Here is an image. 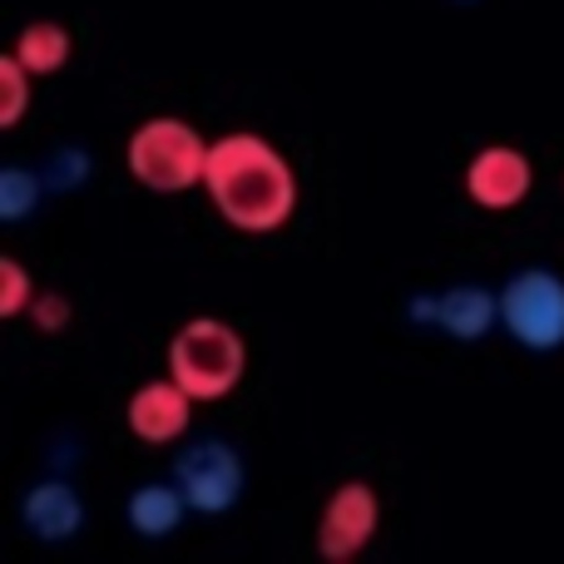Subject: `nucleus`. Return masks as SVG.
Listing matches in <instances>:
<instances>
[{
	"instance_id": "f257e3e1",
	"label": "nucleus",
	"mask_w": 564,
	"mask_h": 564,
	"mask_svg": "<svg viewBox=\"0 0 564 564\" xmlns=\"http://www.w3.org/2000/svg\"><path fill=\"white\" fill-rule=\"evenodd\" d=\"M204 194L234 234L268 238L292 224L302 184H297L292 159L268 134H258V129H228L208 149Z\"/></svg>"
},
{
	"instance_id": "f03ea898",
	"label": "nucleus",
	"mask_w": 564,
	"mask_h": 564,
	"mask_svg": "<svg viewBox=\"0 0 564 564\" xmlns=\"http://www.w3.org/2000/svg\"><path fill=\"white\" fill-rule=\"evenodd\" d=\"M208 149L214 139L198 124H188L184 115H149L129 129L124 169L149 194H188V188H204Z\"/></svg>"
},
{
	"instance_id": "7ed1b4c3",
	"label": "nucleus",
	"mask_w": 564,
	"mask_h": 564,
	"mask_svg": "<svg viewBox=\"0 0 564 564\" xmlns=\"http://www.w3.org/2000/svg\"><path fill=\"white\" fill-rule=\"evenodd\" d=\"M164 367L198 406L204 401H224L248 377V337L228 317H188L169 337Z\"/></svg>"
},
{
	"instance_id": "20e7f679",
	"label": "nucleus",
	"mask_w": 564,
	"mask_h": 564,
	"mask_svg": "<svg viewBox=\"0 0 564 564\" xmlns=\"http://www.w3.org/2000/svg\"><path fill=\"white\" fill-rule=\"evenodd\" d=\"M500 332L516 347L560 351L564 347V273L555 268H520L500 282Z\"/></svg>"
},
{
	"instance_id": "39448f33",
	"label": "nucleus",
	"mask_w": 564,
	"mask_h": 564,
	"mask_svg": "<svg viewBox=\"0 0 564 564\" xmlns=\"http://www.w3.org/2000/svg\"><path fill=\"white\" fill-rule=\"evenodd\" d=\"M169 476L178 480L188 510H194V516H208V520L238 510V500H243V490H248L243 456H238V446H228L224 436H194V441H184Z\"/></svg>"
},
{
	"instance_id": "423d86ee",
	"label": "nucleus",
	"mask_w": 564,
	"mask_h": 564,
	"mask_svg": "<svg viewBox=\"0 0 564 564\" xmlns=\"http://www.w3.org/2000/svg\"><path fill=\"white\" fill-rule=\"evenodd\" d=\"M381 530V496L371 480H337L327 490L317 510V530H312V545L327 564H351L357 555H367L371 540Z\"/></svg>"
},
{
	"instance_id": "0eeeda50",
	"label": "nucleus",
	"mask_w": 564,
	"mask_h": 564,
	"mask_svg": "<svg viewBox=\"0 0 564 564\" xmlns=\"http://www.w3.org/2000/svg\"><path fill=\"white\" fill-rule=\"evenodd\" d=\"M460 188H466V198L480 214H516L535 194V164L516 144H486L466 159Z\"/></svg>"
},
{
	"instance_id": "6e6552de",
	"label": "nucleus",
	"mask_w": 564,
	"mask_h": 564,
	"mask_svg": "<svg viewBox=\"0 0 564 564\" xmlns=\"http://www.w3.org/2000/svg\"><path fill=\"white\" fill-rule=\"evenodd\" d=\"M194 406L198 401L178 387L174 377H154V381H139L124 401V426L139 446H184L194 436Z\"/></svg>"
},
{
	"instance_id": "1a4fd4ad",
	"label": "nucleus",
	"mask_w": 564,
	"mask_h": 564,
	"mask_svg": "<svg viewBox=\"0 0 564 564\" xmlns=\"http://www.w3.org/2000/svg\"><path fill=\"white\" fill-rule=\"evenodd\" d=\"M85 520H89L85 500H79V490L69 486L65 476H45L20 496V525H25V535L40 540V545H65V540H75L79 530H85Z\"/></svg>"
},
{
	"instance_id": "9d476101",
	"label": "nucleus",
	"mask_w": 564,
	"mask_h": 564,
	"mask_svg": "<svg viewBox=\"0 0 564 564\" xmlns=\"http://www.w3.org/2000/svg\"><path fill=\"white\" fill-rule=\"evenodd\" d=\"M500 327V292L480 282H451L436 292V332L451 341H486Z\"/></svg>"
},
{
	"instance_id": "9b49d317",
	"label": "nucleus",
	"mask_w": 564,
	"mask_h": 564,
	"mask_svg": "<svg viewBox=\"0 0 564 564\" xmlns=\"http://www.w3.org/2000/svg\"><path fill=\"white\" fill-rule=\"evenodd\" d=\"M194 516L188 510V500H184V490H178V480L169 476V480H144V486H134L129 490V500H124V520H129V530H134L139 540H169V535H178V525Z\"/></svg>"
},
{
	"instance_id": "f8f14e48",
	"label": "nucleus",
	"mask_w": 564,
	"mask_h": 564,
	"mask_svg": "<svg viewBox=\"0 0 564 564\" xmlns=\"http://www.w3.org/2000/svg\"><path fill=\"white\" fill-rule=\"evenodd\" d=\"M10 55H15L35 79H45V75H59V69L69 65L75 35H69L59 20H30V25H20V35L10 40Z\"/></svg>"
},
{
	"instance_id": "ddd939ff",
	"label": "nucleus",
	"mask_w": 564,
	"mask_h": 564,
	"mask_svg": "<svg viewBox=\"0 0 564 564\" xmlns=\"http://www.w3.org/2000/svg\"><path fill=\"white\" fill-rule=\"evenodd\" d=\"M50 188H45V178L35 174V169H25V164H6L0 169V224H25L30 214L40 208V198H45Z\"/></svg>"
},
{
	"instance_id": "4468645a",
	"label": "nucleus",
	"mask_w": 564,
	"mask_h": 564,
	"mask_svg": "<svg viewBox=\"0 0 564 564\" xmlns=\"http://www.w3.org/2000/svg\"><path fill=\"white\" fill-rule=\"evenodd\" d=\"M30 85H35V75L6 50L0 55V129H15L30 115Z\"/></svg>"
},
{
	"instance_id": "2eb2a0df",
	"label": "nucleus",
	"mask_w": 564,
	"mask_h": 564,
	"mask_svg": "<svg viewBox=\"0 0 564 564\" xmlns=\"http://www.w3.org/2000/svg\"><path fill=\"white\" fill-rule=\"evenodd\" d=\"M89 169H95V159H89V149L65 144V149H55V154H50L45 164H40V178H45V188H50V194H69V188L89 184Z\"/></svg>"
},
{
	"instance_id": "dca6fc26",
	"label": "nucleus",
	"mask_w": 564,
	"mask_h": 564,
	"mask_svg": "<svg viewBox=\"0 0 564 564\" xmlns=\"http://www.w3.org/2000/svg\"><path fill=\"white\" fill-rule=\"evenodd\" d=\"M35 278L25 273L20 258H0V317L15 322V317H30V302H35Z\"/></svg>"
},
{
	"instance_id": "f3484780",
	"label": "nucleus",
	"mask_w": 564,
	"mask_h": 564,
	"mask_svg": "<svg viewBox=\"0 0 564 564\" xmlns=\"http://www.w3.org/2000/svg\"><path fill=\"white\" fill-rule=\"evenodd\" d=\"M69 317H75V302L59 288H40L35 302H30V322H35V332H45V337H59V332L69 327Z\"/></svg>"
},
{
	"instance_id": "a211bd4d",
	"label": "nucleus",
	"mask_w": 564,
	"mask_h": 564,
	"mask_svg": "<svg viewBox=\"0 0 564 564\" xmlns=\"http://www.w3.org/2000/svg\"><path fill=\"white\" fill-rule=\"evenodd\" d=\"M456 6H476V0H456Z\"/></svg>"
}]
</instances>
